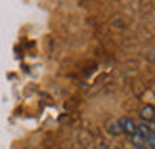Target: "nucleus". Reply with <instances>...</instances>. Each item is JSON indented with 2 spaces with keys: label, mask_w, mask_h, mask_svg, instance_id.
<instances>
[{
  "label": "nucleus",
  "mask_w": 155,
  "mask_h": 149,
  "mask_svg": "<svg viewBox=\"0 0 155 149\" xmlns=\"http://www.w3.org/2000/svg\"><path fill=\"white\" fill-rule=\"evenodd\" d=\"M121 128H123V134H128V136H132V134H136L138 132V124H136L130 117H123L121 121Z\"/></svg>",
  "instance_id": "obj_1"
},
{
  "label": "nucleus",
  "mask_w": 155,
  "mask_h": 149,
  "mask_svg": "<svg viewBox=\"0 0 155 149\" xmlns=\"http://www.w3.org/2000/svg\"><path fill=\"white\" fill-rule=\"evenodd\" d=\"M140 117L144 118V122H146V121H147V122H151L153 118H155V107H153V105H150V103L144 105V107L140 109Z\"/></svg>",
  "instance_id": "obj_2"
},
{
  "label": "nucleus",
  "mask_w": 155,
  "mask_h": 149,
  "mask_svg": "<svg viewBox=\"0 0 155 149\" xmlns=\"http://www.w3.org/2000/svg\"><path fill=\"white\" fill-rule=\"evenodd\" d=\"M138 134H142L144 138H147L150 134H153V130H151V126H150V122H140V124H138Z\"/></svg>",
  "instance_id": "obj_3"
},
{
  "label": "nucleus",
  "mask_w": 155,
  "mask_h": 149,
  "mask_svg": "<svg viewBox=\"0 0 155 149\" xmlns=\"http://www.w3.org/2000/svg\"><path fill=\"white\" fill-rule=\"evenodd\" d=\"M107 130H109V134H113V136H119V134H123V128H121V122L119 121H113V122H109V126H107Z\"/></svg>",
  "instance_id": "obj_4"
},
{
  "label": "nucleus",
  "mask_w": 155,
  "mask_h": 149,
  "mask_svg": "<svg viewBox=\"0 0 155 149\" xmlns=\"http://www.w3.org/2000/svg\"><path fill=\"white\" fill-rule=\"evenodd\" d=\"M130 141H132V145H136V147H140V145H146V138H144L142 134H138V132L130 136Z\"/></svg>",
  "instance_id": "obj_5"
},
{
  "label": "nucleus",
  "mask_w": 155,
  "mask_h": 149,
  "mask_svg": "<svg viewBox=\"0 0 155 149\" xmlns=\"http://www.w3.org/2000/svg\"><path fill=\"white\" fill-rule=\"evenodd\" d=\"M146 145H155V132L150 134V136L146 138Z\"/></svg>",
  "instance_id": "obj_6"
},
{
  "label": "nucleus",
  "mask_w": 155,
  "mask_h": 149,
  "mask_svg": "<svg viewBox=\"0 0 155 149\" xmlns=\"http://www.w3.org/2000/svg\"><path fill=\"white\" fill-rule=\"evenodd\" d=\"M151 61H153V63H155V52H153V53H151Z\"/></svg>",
  "instance_id": "obj_7"
},
{
  "label": "nucleus",
  "mask_w": 155,
  "mask_h": 149,
  "mask_svg": "<svg viewBox=\"0 0 155 149\" xmlns=\"http://www.w3.org/2000/svg\"><path fill=\"white\" fill-rule=\"evenodd\" d=\"M136 149H147V145H140V147H136Z\"/></svg>",
  "instance_id": "obj_8"
},
{
  "label": "nucleus",
  "mask_w": 155,
  "mask_h": 149,
  "mask_svg": "<svg viewBox=\"0 0 155 149\" xmlns=\"http://www.w3.org/2000/svg\"><path fill=\"white\" fill-rule=\"evenodd\" d=\"M147 149H155V145H150V147H147Z\"/></svg>",
  "instance_id": "obj_9"
}]
</instances>
